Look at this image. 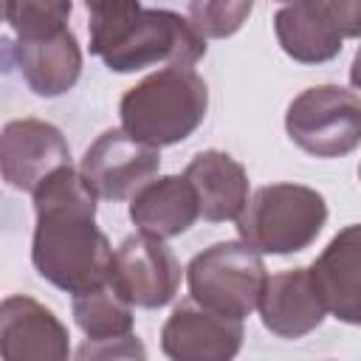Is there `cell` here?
Listing matches in <instances>:
<instances>
[{
    "instance_id": "6da1fadb",
    "label": "cell",
    "mask_w": 361,
    "mask_h": 361,
    "mask_svg": "<svg viewBox=\"0 0 361 361\" xmlns=\"http://www.w3.org/2000/svg\"><path fill=\"white\" fill-rule=\"evenodd\" d=\"M31 262L37 274L65 293L110 285L113 245L96 226V192L82 169L59 166L34 192Z\"/></svg>"
},
{
    "instance_id": "7a4b0ae2",
    "label": "cell",
    "mask_w": 361,
    "mask_h": 361,
    "mask_svg": "<svg viewBox=\"0 0 361 361\" xmlns=\"http://www.w3.org/2000/svg\"><path fill=\"white\" fill-rule=\"evenodd\" d=\"M90 54L113 73L144 68H192L206 54V37L169 8H144L141 0H85Z\"/></svg>"
},
{
    "instance_id": "3957f363",
    "label": "cell",
    "mask_w": 361,
    "mask_h": 361,
    "mask_svg": "<svg viewBox=\"0 0 361 361\" xmlns=\"http://www.w3.org/2000/svg\"><path fill=\"white\" fill-rule=\"evenodd\" d=\"M209 87L192 68H161L130 87L118 102L121 130L152 147L186 141L206 118Z\"/></svg>"
},
{
    "instance_id": "277c9868",
    "label": "cell",
    "mask_w": 361,
    "mask_h": 361,
    "mask_svg": "<svg viewBox=\"0 0 361 361\" xmlns=\"http://www.w3.org/2000/svg\"><path fill=\"white\" fill-rule=\"evenodd\" d=\"M327 223L324 197L302 183H268L259 186L243 214L237 217V234L259 254H296L316 243Z\"/></svg>"
},
{
    "instance_id": "5b68a950",
    "label": "cell",
    "mask_w": 361,
    "mask_h": 361,
    "mask_svg": "<svg viewBox=\"0 0 361 361\" xmlns=\"http://www.w3.org/2000/svg\"><path fill=\"white\" fill-rule=\"evenodd\" d=\"M186 282L197 305L220 316L245 319L259 307L268 274L257 248L243 240H223L189 259Z\"/></svg>"
},
{
    "instance_id": "8992f818",
    "label": "cell",
    "mask_w": 361,
    "mask_h": 361,
    "mask_svg": "<svg viewBox=\"0 0 361 361\" xmlns=\"http://www.w3.org/2000/svg\"><path fill=\"white\" fill-rule=\"evenodd\" d=\"M288 138L313 158H341L361 147V96L341 85L302 90L285 113Z\"/></svg>"
},
{
    "instance_id": "52a82bcc",
    "label": "cell",
    "mask_w": 361,
    "mask_h": 361,
    "mask_svg": "<svg viewBox=\"0 0 361 361\" xmlns=\"http://www.w3.org/2000/svg\"><path fill=\"white\" fill-rule=\"evenodd\" d=\"M110 288L133 307H164L180 288V262L164 240L138 231L116 248Z\"/></svg>"
},
{
    "instance_id": "ba28073f",
    "label": "cell",
    "mask_w": 361,
    "mask_h": 361,
    "mask_svg": "<svg viewBox=\"0 0 361 361\" xmlns=\"http://www.w3.org/2000/svg\"><path fill=\"white\" fill-rule=\"evenodd\" d=\"M82 175L104 200L133 197L161 169V152L127 130H104L82 155Z\"/></svg>"
},
{
    "instance_id": "9c48e42d",
    "label": "cell",
    "mask_w": 361,
    "mask_h": 361,
    "mask_svg": "<svg viewBox=\"0 0 361 361\" xmlns=\"http://www.w3.org/2000/svg\"><path fill=\"white\" fill-rule=\"evenodd\" d=\"M245 338L243 319L220 316L192 296L175 305L161 327V350L172 361H228Z\"/></svg>"
},
{
    "instance_id": "30bf717a",
    "label": "cell",
    "mask_w": 361,
    "mask_h": 361,
    "mask_svg": "<svg viewBox=\"0 0 361 361\" xmlns=\"http://www.w3.org/2000/svg\"><path fill=\"white\" fill-rule=\"evenodd\" d=\"M71 164V147L59 127L42 118H17L0 135L3 180L17 192H34L54 169Z\"/></svg>"
},
{
    "instance_id": "8fae6325",
    "label": "cell",
    "mask_w": 361,
    "mask_h": 361,
    "mask_svg": "<svg viewBox=\"0 0 361 361\" xmlns=\"http://www.w3.org/2000/svg\"><path fill=\"white\" fill-rule=\"evenodd\" d=\"M0 355L6 361H65L68 327L31 296H6L0 305Z\"/></svg>"
},
{
    "instance_id": "7c38bea8",
    "label": "cell",
    "mask_w": 361,
    "mask_h": 361,
    "mask_svg": "<svg viewBox=\"0 0 361 361\" xmlns=\"http://www.w3.org/2000/svg\"><path fill=\"white\" fill-rule=\"evenodd\" d=\"M310 274L327 313L361 327V223L344 226L310 262Z\"/></svg>"
},
{
    "instance_id": "4fadbf2b",
    "label": "cell",
    "mask_w": 361,
    "mask_h": 361,
    "mask_svg": "<svg viewBox=\"0 0 361 361\" xmlns=\"http://www.w3.org/2000/svg\"><path fill=\"white\" fill-rule=\"evenodd\" d=\"M327 316V305L313 282L310 268H288L268 276L259 296V319L279 338H302Z\"/></svg>"
},
{
    "instance_id": "5bb4252c",
    "label": "cell",
    "mask_w": 361,
    "mask_h": 361,
    "mask_svg": "<svg viewBox=\"0 0 361 361\" xmlns=\"http://www.w3.org/2000/svg\"><path fill=\"white\" fill-rule=\"evenodd\" d=\"M11 56L28 90L42 99L68 93L82 76V48L71 28L45 39H17Z\"/></svg>"
},
{
    "instance_id": "9a60e30c",
    "label": "cell",
    "mask_w": 361,
    "mask_h": 361,
    "mask_svg": "<svg viewBox=\"0 0 361 361\" xmlns=\"http://www.w3.org/2000/svg\"><path fill=\"white\" fill-rule=\"evenodd\" d=\"M200 217L197 192L186 175H161L147 180L130 197V220L138 231L172 240L195 226Z\"/></svg>"
},
{
    "instance_id": "2e32d148",
    "label": "cell",
    "mask_w": 361,
    "mask_h": 361,
    "mask_svg": "<svg viewBox=\"0 0 361 361\" xmlns=\"http://www.w3.org/2000/svg\"><path fill=\"white\" fill-rule=\"evenodd\" d=\"M183 175L197 192L200 217L209 223L237 220L248 203V172L240 161H234L223 149L197 152Z\"/></svg>"
},
{
    "instance_id": "e0dca14e",
    "label": "cell",
    "mask_w": 361,
    "mask_h": 361,
    "mask_svg": "<svg viewBox=\"0 0 361 361\" xmlns=\"http://www.w3.org/2000/svg\"><path fill=\"white\" fill-rule=\"evenodd\" d=\"M274 34L279 48L302 65H322L341 54V31L322 6V0H296L274 14Z\"/></svg>"
},
{
    "instance_id": "ac0fdd59",
    "label": "cell",
    "mask_w": 361,
    "mask_h": 361,
    "mask_svg": "<svg viewBox=\"0 0 361 361\" xmlns=\"http://www.w3.org/2000/svg\"><path fill=\"white\" fill-rule=\"evenodd\" d=\"M73 322L87 341H110L133 333V305L110 285L73 296Z\"/></svg>"
},
{
    "instance_id": "d6986e66",
    "label": "cell",
    "mask_w": 361,
    "mask_h": 361,
    "mask_svg": "<svg viewBox=\"0 0 361 361\" xmlns=\"http://www.w3.org/2000/svg\"><path fill=\"white\" fill-rule=\"evenodd\" d=\"M71 11V0H6V23L23 42L65 31Z\"/></svg>"
},
{
    "instance_id": "ffe728a7",
    "label": "cell",
    "mask_w": 361,
    "mask_h": 361,
    "mask_svg": "<svg viewBox=\"0 0 361 361\" xmlns=\"http://www.w3.org/2000/svg\"><path fill=\"white\" fill-rule=\"evenodd\" d=\"M254 0H189V20L206 39L237 34L251 17Z\"/></svg>"
},
{
    "instance_id": "44dd1931",
    "label": "cell",
    "mask_w": 361,
    "mask_h": 361,
    "mask_svg": "<svg viewBox=\"0 0 361 361\" xmlns=\"http://www.w3.org/2000/svg\"><path fill=\"white\" fill-rule=\"evenodd\" d=\"M144 358L141 341L130 333L124 338H110V341H87L85 347L76 350V358Z\"/></svg>"
},
{
    "instance_id": "7402d4cb",
    "label": "cell",
    "mask_w": 361,
    "mask_h": 361,
    "mask_svg": "<svg viewBox=\"0 0 361 361\" xmlns=\"http://www.w3.org/2000/svg\"><path fill=\"white\" fill-rule=\"evenodd\" d=\"M341 37L361 39V0H322Z\"/></svg>"
},
{
    "instance_id": "603a6c76",
    "label": "cell",
    "mask_w": 361,
    "mask_h": 361,
    "mask_svg": "<svg viewBox=\"0 0 361 361\" xmlns=\"http://www.w3.org/2000/svg\"><path fill=\"white\" fill-rule=\"evenodd\" d=\"M350 85H353L355 90H361V48L355 51L353 65H350Z\"/></svg>"
},
{
    "instance_id": "cb8c5ba5",
    "label": "cell",
    "mask_w": 361,
    "mask_h": 361,
    "mask_svg": "<svg viewBox=\"0 0 361 361\" xmlns=\"http://www.w3.org/2000/svg\"><path fill=\"white\" fill-rule=\"evenodd\" d=\"M279 3H285V6H288V3H296V0H279Z\"/></svg>"
},
{
    "instance_id": "d4e9b609",
    "label": "cell",
    "mask_w": 361,
    "mask_h": 361,
    "mask_svg": "<svg viewBox=\"0 0 361 361\" xmlns=\"http://www.w3.org/2000/svg\"><path fill=\"white\" fill-rule=\"evenodd\" d=\"M358 178H361V164H358Z\"/></svg>"
}]
</instances>
